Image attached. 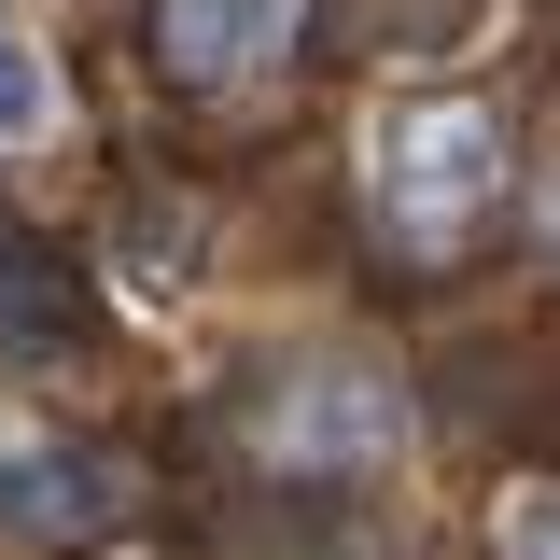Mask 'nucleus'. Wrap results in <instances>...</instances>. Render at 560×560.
Listing matches in <instances>:
<instances>
[{
    "instance_id": "obj_1",
    "label": "nucleus",
    "mask_w": 560,
    "mask_h": 560,
    "mask_svg": "<svg viewBox=\"0 0 560 560\" xmlns=\"http://www.w3.org/2000/svg\"><path fill=\"white\" fill-rule=\"evenodd\" d=\"M490 183H504V127L477 98H420V113L378 127V197H393L407 238H463L490 210Z\"/></svg>"
},
{
    "instance_id": "obj_2",
    "label": "nucleus",
    "mask_w": 560,
    "mask_h": 560,
    "mask_svg": "<svg viewBox=\"0 0 560 560\" xmlns=\"http://www.w3.org/2000/svg\"><path fill=\"white\" fill-rule=\"evenodd\" d=\"M140 504V477L113 448H84V434H14L0 448V533L14 547H84V533H113Z\"/></svg>"
},
{
    "instance_id": "obj_3",
    "label": "nucleus",
    "mask_w": 560,
    "mask_h": 560,
    "mask_svg": "<svg viewBox=\"0 0 560 560\" xmlns=\"http://www.w3.org/2000/svg\"><path fill=\"white\" fill-rule=\"evenodd\" d=\"M294 14H308V0H154V57H168V84H197V98H224V84H253V70H280V43H294Z\"/></svg>"
},
{
    "instance_id": "obj_4",
    "label": "nucleus",
    "mask_w": 560,
    "mask_h": 560,
    "mask_svg": "<svg viewBox=\"0 0 560 560\" xmlns=\"http://www.w3.org/2000/svg\"><path fill=\"white\" fill-rule=\"evenodd\" d=\"M280 407H294V420H267L280 463H364V448H393V393H378L364 364H308V378H280Z\"/></svg>"
},
{
    "instance_id": "obj_5",
    "label": "nucleus",
    "mask_w": 560,
    "mask_h": 560,
    "mask_svg": "<svg viewBox=\"0 0 560 560\" xmlns=\"http://www.w3.org/2000/svg\"><path fill=\"white\" fill-rule=\"evenodd\" d=\"M0 337H70V280H57V253H28L14 224H0Z\"/></svg>"
},
{
    "instance_id": "obj_6",
    "label": "nucleus",
    "mask_w": 560,
    "mask_h": 560,
    "mask_svg": "<svg viewBox=\"0 0 560 560\" xmlns=\"http://www.w3.org/2000/svg\"><path fill=\"white\" fill-rule=\"evenodd\" d=\"M43 127H57V70H43V43L0 14V154H14V140H43Z\"/></svg>"
},
{
    "instance_id": "obj_7",
    "label": "nucleus",
    "mask_w": 560,
    "mask_h": 560,
    "mask_svg": "<svg viewBox=\"0 0 560 560\" xmlns=\"http://www.w3.org/2000/svg\"><path fill=\"white\" fill-rule=\"evenodd\" d=\"M504 560H560V490H518L504 504Z\"/></svg>"
}]
</instances>
